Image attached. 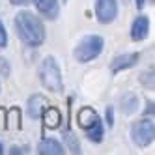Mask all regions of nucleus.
<instances>
[{"label": "nucleus", "mask_w": 155, "mask_h": 155, "mask_svg": "<svg viewBox=\"0 0 155 155\" xmlns=\"http://www.w3.org/2000/svg\"><path fill=\"white\" fill-rule=\"evenodd\" d=\"M8 45V34H6V28L2 25V21H0V49H4Z\"/></svg>", "instance_id": "17"}, {"label": "nucleus", "mask_w": 155, "mask_h": 155, "mask_svg": "<svg viewBox=\"0 0 155 155\" xmlns=\"http://www.w3.org/2000/svg\"><path fill=\"white\" fill-rule=\"evenodd\" d=\"M118 15V2L116 0H95V17L99 23L108 25Z\"/></svg>", "instance_id": "5"}, {"label": "nucleus", "mask_w": 155, "mask_h": 155, "mask_svg": "<svg viewBox=\"0 0 155 155\" xmlns=\"http://www.w3.org/2000/svg\"><path fill=\"white\" fill-rule=\"evenodd\" d=\"M62 124V116L56 108H45L43 112V125L47 129H58Z\"/></svg>", "instance_id": "11"}, {"label": "nucleus", "mask_w": 155, "mask_h": 155, "mask_svg": "<svg viewBox=\"0 0 155 155\" xmlns=\"http://www.w3.org/2000/svg\"><path fill=\"white\" fill-rule=\"evenodd\" d=\"M148 114H153V105H151V103L148 105Z\"/></svg>", "instance_id": "22"}, {"label": "nucleus", "mask_w": 155, "mask_h": 155, "mask_svg": "<svg viewBox=\"0 0 155 155\" xmlns=\"http://www.w3.org/2000/svg\"><path fill=\"white\" fill-rule=\"evenodd\" d=\"M0 153H2V146H0Z\"/></svg>", "instance_id": "23"}, {"label": "nucleus", "mask_w": 155, "mask_h": 155, "mask_svg": "<svg viewBox=\"0 0 155 155\" xmlns=\"http://www.w3.org/2000/svg\"><path fill=\"white\" fill-rule=\"evenodd\" d=\"M131 138L137 146H148L155 138V125L151 120H138L131 127Z\"/></svg>", "instance_id": "4"}, {"label": "nucleus", "mask_w": 155, "mask_h": 155, "mask_svg": "<svg viewBox=\"0 0 155 155\" xmlns=\"http://www.w3.org/2000/svg\"><path fill=\"white\" fill-rule=\"evenodd\" d=\"M150 32V19L146 15H140L133 21V26H131V39L133 41H140L148 36Z\"/></svg>", "instance_id": "7"}, {"label": "nucleus", "mask_w": 155, "mask_h": 155, "mask_svg": "<svg viewBox=\"0 0 155 155\" xmlns=\"http://www.w3.org/2000/svg\"><path fill=\"white\" fill-rule=\"evenodd\" d=\"M43 101H45V97L43 95H32L28 99V105H26V110H28V116L30 118H38L41 114V107H43Z\"/></svg>", "instance_id": "14"}, {"label": "nucleus", "mask_w": 155, "mask_h": 155, "mask_svg": "<svg viewBox=\"0 0 155 155\" xmlns=\"http://www.w3.org/2000/svg\"><path fill=\"white\" fill-rule=\"evenodd\" d=\"M97 120H99V116H97V112H95L92 107H82V108L79 110V125H81L82 129L90 127L92 124H95Z\"/></svg>", "instance_id": "10"}, {"label": "nucleus", "mask_w": 155, "mask_h": 155, "mask_svg": "<svg viewBox=\"0 0 155 155\" xmlns=\"http://www.w3.org/2000/svg\"><path fill=\"white\" fill-rule=\"evenodd\" d=\"M39 81L41 84L51 92H62L64 82H62V73L58 68V62L52 56H47L39 65Z\"/></svg>", "instance_id": "2"}, {"label": "nucleus", "mask_w": 155, "mask_h": 155, "mask_svg": "<svg viewBox=\"0 0 155 155\" xmlns=\"http://www.w3.org/2000/svg\"><path fill=\"white\" fill-rule=\"evenodd\" d=\"M120 108H121V112H124V114L137 112V108H138V97H137V94H125L124 97L120 99Z\"/></svg>", "instance_id": "12"}, {"label": "nucleus", "mask_w": 155, "mask_h": 155, "mask_svg": "<svg viewBox=\"0 0 155 155\" xmlns=\"http://www.w3.org/2000/svg\"><path fill=\"white\" fill-rule=\"evenodd\" d=\"M103 47H105V41H103L101 36H97V34L86 36L79 45L75 47V60L81 62V64L92 62L94 58H97L99 54L103 52Z\"/></svg>", "instance_id": "3"}, {"label": "nucleus", "mask_w": 155, "mask_h": 155, "mask_svg": "<svg viewBox=\"0 0 155 155\" xmlns=\"http://www.w3.org/2000/svg\"><path fill=\"white\" fill-rule=\"evenodd\" d=\"M38 12L47 19H54L58 15V0H34Z\"/></svg>", "instance_id": "9"}, {"label": "nucleus", "mask_w": 155, "mask_h": 155, "mask_svg": "<svg viewBox=\"0 0 155 155\" xmlns=\"http://www.w3.org/2000/svg\"><path fill=\"white\" fill-rule=\"evenodd\" d=\"M28 2H30V0H12V4H17V6H25Z\"/></svg>", "instance_id": "20"}, {"label": "nucleus", "mask_w": 155, "mask_h": 155, "mask_svg": "<svg viewBox=\"0 0 155 155\" xmlns=\"http://www.w3.org/2000/svg\"><path fill=\"white\" fill-rule=\"evenodd\" d=\"M138 60H140V52L118 54V56L112 60V64H110V69H112V73H120L124 69H131V68H135V65L138 64Z\"/></svg>", "instance_id": "6"}, {"label": "nucleus", "mask_w": 155, "mask_h": 155, "mask_svg": "<svg viewBox=\"0 0 155 155\" xmlns=\"http://www.w3.org/2000/svg\"><path fill=\"white\" fill-rule=\"evenodd\" d=\"M15 30L21 38V41L26 43L28 47H39L45 41V26L28 9H23L15 15Z\"/></svg>", "instance_id": "1"}, {"label": "nucleus", "mask_w": 155, "mask_h": 155, "mask_svg": "<svg viewBox=\"0 0 155 155\" xmlns=\"http://www.w3.org/2000/svg\"><path fill=\"white\" fill-rule=\"evenodd\" d=\"M84 131H86L88 140H92V142H95V144H99V142L103 140V137H105V127H103V124H101V118H99L95 124H92L90 127H86Z\"/></svg>", "instance_id": "13"}, {"label": "nucleus", "mask_w": 155, "mask_h": 155, "mask_svg": "<svg viewBox=\"0 0 155 155\" xmlns=\"http://www.w3.org/2000/svg\"><path fill=\"white\" fill-rule=\"evenodd\" d=\"M64 151H65L64 146L54 138H43L38 144V153L41 155H62Z\"/></svg>", "instance_id": "8"}, {"label": "nucleus", "mask_w": 155, "mask_h": 155, "mask_svg": "<svg viewBox=\"0 0 155 155\" xmlns=\"http://www.w3.org/2000/svg\"><path fill=\"white\" fill-rule=\"evenodd\" d=\"M64 138L68 140V144H69V148H71V151H75V153H79L81 151V148H79V142H77V138H75V135L68 129V131H64Z\"/></svg>", "instance_id": "15"}, {"label": "nucleus", "mask_w": 155, "mask_h": 155, "mask_svg": "<svg viewBox=\"0 0 155 155\" xmlns=\"http://www.w3.org/2000/svg\"><path fill=\"white\" fill-rule=\"evenodd\" d=\"M135 2H137V8H138V9H142V8H144V4H146V0H135Z\"/></svg>", "instance_id": "21"}, {"label": "nucleus", "mask_w": 155, "mask_h": 155, "mask_svg": "<svg viewBox=\"0 0 155 155\" xmlns=\"http://www.w3.org/2000/svg\"><path fill=\"white\" fill-rule=\"evenodd\" d=\"M107 125L108 127L114 125V108L112 107H107Z\"/></svg>", "instance_id": "18"}, {"label": "nucleus", "mask_w": 155, "mask_h": 155, "mask_svg": "<svg viewBox=\"0 0 155 155\" xmlns=\"http://www.w3.org/2000/svg\"><path fill=\"white\" fill-rule=\"evenodd\" d=\"M140 81L144 82L146 88H153V69H148L146 73L140 75Z\"/></svg>", "instance_id": "16"}, {"label": "nucleus", "mask_w": 155, "mask_h": 155, "mask_svg": "<svg viewBox=\"0 0 155 155\" xmlns=\"http://www.w3.org/2000/svg\"><path fill=\"white\" fill-rule=\"evenodd\" d=\"M28 151H30L28 146H23V148H21V146H13L12 150H9V153H12V155H15V153H28Z\"/></svg>", "instance_id": "19"}]
</instances>
